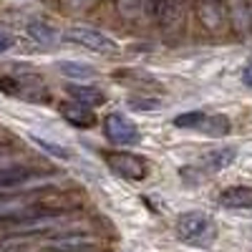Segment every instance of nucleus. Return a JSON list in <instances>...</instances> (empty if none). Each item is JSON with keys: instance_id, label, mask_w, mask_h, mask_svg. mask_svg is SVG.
Instances as JSON below:
<instances>
[{"instance_id": "1", "label": "nucleus", "mask_w": 252, "mask_h": 252, "mask_svg": "<svg viewBox=\"0 0 252 252\" xmlns=\"http://www.w3.org/2000/svg\"><path fill=\"white\" fill-rule=\"evenodd\" d=\"M177 235L187 245L207 247L217 237V227H215L212 217L204 212H184L177 217Z\"/></svg>"}, {"instance_id": "2", "label": "nucleus", "mask_w": 252, "mask_h": 252, "mask_svg": "<svg viewBox=\"0 0 252 252\" xmlns=\"http://www.w3.org/2000/svg\"><path fill=\"white\" fill-rule=\"evenodd\" d=\"M103 131H106L109 141L121 144V146H131V144H136L141 139L134 121H129L124 114H109L106 121H103Z\"/></svg>"}, {"instance_id": "3", "label": "nucleus", "mask_w": 252, "mask_h": 252, "mask_svg": "<svg viewBox=\"0 0 252 252\" xmlns=\"http://www.w3.org/2000/svg\"><path fill=\"white\" fill-rule=\"evenodd\" d=\"M68 40L86 46L89 51H96V53H116V43H114V40L109 35H103L101 31H94V28L73 26L68 31Z\"/></svg>"}, {"instance_id": "4", "label": "nucleus", "mask_w": 252, "mask_h": 252, "mask_svg": "<svg viewBox=\"0 0 252 252\" xmlns=\"http://www.w3.org/2000/svg\"><path fill=\"white\" fill-rule=\"evenodd\" d=\"M109 166H111L119 177L131 179V182H139V179L146 177V164H144V159H139V157H134V154H124V152L111 154V157H109Z\"/></svg>"}, {"instance_id": "5", "label": "nucleus", "mask_w": 252, "mask_h": 252, "mask_svg": "<svg viewBox=\"0 0 252 252\" xmlns=\"http://www.w3.org/2000/svg\"><path fill=\"white\" fill-rule=\"evenodd\" d=\"M46 174L35 172L33 166L26 164H13V166H3L0 169V189H13V187H23L31 182H40Z\"/></svg>"}, {"instance_id": "6", "label": "nucleus", "mask_w": 252, "mask_h": 252, "mask_svg": "<svg viewBox=\"0 0 252 252\" xmlns=\"http://www.w3.org/2000/svg\"><path fill=\"white\" fill-rule=\"evenodd\" d=\"M220 204L227 209H250L252 207V187H229L220 194Z\"/></svg>"}, {"instance_id": "7", "label": "nucleus", "mask_w": 252, "mask_h": 252, "mask_svg": "<svg viewBox=\"0 0 252 252\" xmlns=\"http://www.w3.org/2000/svg\"><path fill=\"white\" fill-rule=\"evenodd\" d=\"M66 94H68L76 103H83V106H98V103L106 101L103 91L91 89V86H81V83H66Z\"/></svg>"}, {"instance_id": "8", "label": "nucleus", "mask_w": 252, "mask_h": 252, "mask_svg": "<svg viewBox=\"0 0 252 252\" xmlns=\"http://www.w3.org/2000/svg\"><path fill=\"white\" fill-rule=\"evenodd\" d=\"M94 242L86 235H61L58 240L51 242L53 252H89Z\"/></svg>"}, {"instance_id": "9", "label": "nucleus", "mask_w": 252, "mask_h": 252, "mask_svg": "<svg viewBox=\"0 0 252 252\" xmlns=\"http://www.w3.org/2000/svg\"><path fill=\"white\" fill-rule=\"evenodd\" d=\"M61 114L66 121H71L73 126H81V129H89L94 124V114L83 106V103H61Z\"/></svg>"}, {"instance_id": "10", "label": "nucleus", "mask_w": 252, "mask_h": 252, "mask_svg": "<svg viewBox=\"0 0 252 252\" xmlns=\"http://www.w3.org/2000/svg\"><path fill=\"white\" fill-rule=\"evenodd\" d=\"M56 68L66 76V78H73V81H89L96 76V71L86 63H78V61H58Z\"/></svg>"}, {"instance_id": "11", "label": "nucleus", "mask_w": 252, "mask_h": 252, "mask_svg": "<svg viewBox=\"0 0 252 252\" xmlns=\"http://www.w3.org/2000/svg\"><path fill=\"white\" fill-rule=\"evenodd\" d=\"M28 35L35 40V43L40 46H56L58 43V31L40 23V20H33V23H28Z\"/></svg>"}, {"instance_id": "12", "label": "nucleus", "mask_w": 252, "mask_h": 252, "mask_svg": "<svg viewBox=\"0 0 252 252\" xmlns=\"http://www.w3.org/2000/svg\"><path fill=\"white\" fill-rule=\"evenodd\" d=\"M197 131H202V134H207V136H224V134L229 131V121H227V116H222V114L204 116V121H202V126H199Z\"/></svg>"}, {"instance_id": "13", "label": "nucleus", "mask_w": 252, "mask_h": 252, "mask_svg": "<svg viewBox=\"0 0 252 252\" xmlns=\"http://www.w3.org/2000/svg\"><path fill=\"white\" fill-rule=\"evenodd\" d=\"M28 139H31L33 144H38V146H40V149H43L46 154L56 157V159H63V161H68V159H71V152L66 149V146H61V144H56V141H48V139H43V136H38V134H28Z\"/></svg>"}, {"instance_id": "14", "label": "nucleus", "mask_w": 252, "mask_h": 252, "mask_svg": "<svg viewBox=\"0 0 252 252\" xmlns=\"http://www.w3.org/2000/svg\"><path fill=\"white\" fill-rule=\"evenodd\" d=\"M229 10H232V23L240 33H247L250 28V15H247V8L242 0H229Z\"/></svg>"}, {"instance_id": "15", "label": "nucleus", "mask_w": 252, "mask_h": 252, "mask_svg": "<svg viewBox=\"0 0 252 252\" xmlns=\"http://www.w3.org/2000/svg\"><path fill=\"white\" fill-rule=\"evenodd\" d=\"M204 116L207 114H202V111H187V114L174 116V126H177V129H199Z\"/></svg>"}, {"instance_id": "16", "label": "nucleus", "mask_w": 252, "mask_h": 252, "mask_svg": "<svg viewBox=\"0 0 252 252\" xmlns=\"http://www.w3.org/2000/svg\"><path fill=\"white\" fill-rule=\"evenodd\" d=\"M235 161V149L232 146H224V149H217L209 154V164L215 166V169H224L227 164H232Z\"/></svg>"}, {"instance_id": "17", "label": "nucleus", "mask_w": 252, "mask_h": 252, "mask_svg": "<svg viewBox=\"0 0 252 252\" xmlns=\"http://www.w3.org/2000/svg\"><path fill=\"white\" fill-rule=\"evenodd\" d=\"M116 3H119V10L124 13V15H136L139 10H141V3H144V0H116Z\"/></svg>"}, {"instance_id": "18", "label": "nucleus", "mask_w": 252, "mask_h": 252, "mask_svg": "<svg viewBox=\"0 0 252 252\" xmlns=\"http://www.w3.org/2000/svg\"><path fill=\"white\" fill-rule=\"evenodd\" d=\"M129 106H131V109H157L159 101H139V98H131Z\"/></svg>"}, {"instance_id": "19", "label": "nucleus", "mask_w": 252, "mask_h": 252, "mask_svg": "<svg viewBox=\"0 0 252 252\" xmlns=\"http://www.w3.org/2000/svg\"><path fill=\"white\" fill-rule=\"evenodd\" d=\"M13 46V38L8 35V33H3V31H0V51H8Z\"/></svg>"}, {"instance_id": "20", "label": "nucleus", "mask_w": 252, "mask_h": 252, "mask_svg": "<svg viewBox=\"0 0 252 252\" xmlns=\"http://www.w3.org/2000/svg\"><path fill=\"white\" fill-rule=\"evenodd\" d=\"M242 81L247 83V86H252V63H250V66L245 68V73H242Z\"/></svg>"}, {"instance_id": "21", "label": "nucleus", "mask_w": 252, "mask_h": 252, "mask_svg": "<svg viewBox=\"0 0 252 252\" xmlns=\"http://www.w3.org/2000/svg\"><path fill=\"white\" fill-rule=\"evenodd\" d=\"M66 3H68L71 8H83V5L89 3V0H66Z\"/></svg>"}]
</instances>
